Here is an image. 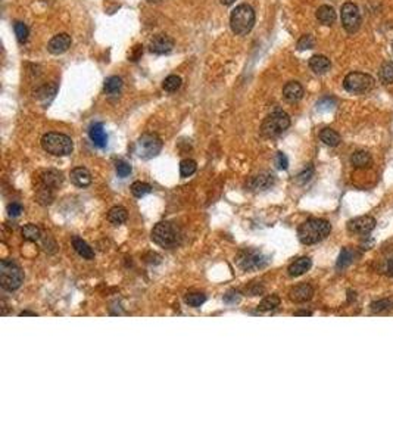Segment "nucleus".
Wrapping results in <instances>:
<instances>
[{
	"label": "nucleus",
	"mask_w": 393,
	"mask_h": 442,
	"mask_svg": "<svg viewBox=\"0 0 393 442\" xmlns=\"http://www.w3.org/2000/svg\"><path fill=\"white\" fill-rule=\"evenodd\" d=\"M331 232V226L327 220L309 218L301 224L298 230V238L303 245H314L324 241Z\"/></svg>",
	"instance_id": "1"
},
{
	"label": "nucleus",
	"mask_w": 393,
	"mask_h": 442,
	"mask_svg": "<svg viewBox=\"0 0 393 442\" xmlns=\"http://www.w3.org/2000/svg\"><path fill=\"white\" fill-rule=\"evenodd\" d=\"M255 25V11L252 6L242 3L231 11L230 27L236 36H246Z\"/></svg>",
	"instance_id": "2"
},
{
	"label": "nucleus",
	"mask_w": 393,
	"mask_h": 442,
	"mask_svg": "<svg viewBox=\"0 0 393 442\" xmlns=\"http://www.w3.org/2000/svg\"><path fill=\"white\" fill-rule=\"evenodd\" d=\"M152 241L166 249L175 248L181 242V232L180 229L169 223V221H161L152 230Z\"/></svg>",
	"instance_id": "3"
},
{
	"label": "nucleus",
	"mask_w": 393,
	"mask_h": 442,
	"mask_svg": "<svg viewBox=\"0 0 393 442\" xmlns=\"http://www.w3.org/2000/svg\"><path fill=\"white\" fill-rule=\"evenodd\" d=\"M42 147L55 156H68L74 150V143L69 136L62 133H46L42 137Z\"/></svg>",
	"instance_id": "4"
},
{
	"label": "nucleus",
	"mask_w": 393,
	"mask_h": 442,
	"mask_svg": "<svg viewBox=\"0 0 393 442\" xmlns=\"http://www.w3.org/2000/svg\"><path fill=\"white\" fill-rule=\"evenodd\" d=\"M24 280L21 269L11 260L0 261V286L8 292L17 291Z\"/></svg>",
	"instance_id": "5"
},
{
	"label": "nucleus",
	"mask_w": 393,
	"mask_h": 442,
	"mask_svg": "<svg viewBox=\"0 0 393 442\" xmlns=\"http://www.w3.org/2000/svg\"><path fill=\"white\" fill-rule=\"evenodd\" d=\"M290 127V117L283 111L270 114L261 125V134L264 137H276L284 133Z\"/></svg>",
	"instance_id": "6"
},
{
	"label": "nucleus",
	"mask_w": 393,
	"mask_h": 442,
	"mask_svg": "<svg viewBox=\"0 0 393 442\" xmlns=\"http://www.w3.org/2000/svg\"><path fill=\"white\" fill-rule=\"evenodd\" d=\"M162 139L155 133H144L136 142V153L141 159H152L162 150Z\"/></svg>",
	"instance_id": "7"
},
{
	"label": "nucleus",
	"mask_w": 393,
	"mask_h": 442,
	"mask_svg": "<svg viewBox=\"0 0 393 442\" xmlns=\"http://www.w3.org/2000/svg\"><path fill=\"white\" fill-rule=\"evenodd\" d=\"M236 264L243 271H256L268 264V258L259 249H243L236 257Z\"/></svg>",
	"instance_id": "8"
},
{
	"label": "nucleus",
	"mask_w": 393,
	"mask_h": 442,
	"mask_svg": "<svg viewBox=\"0 0 393 442\" xmlns=\"http://www.w3.org/2000/svg\"><path fill=\"white\" fill-rule=\"evenodd\" d=\"M372 86H374V78L364 73H350L343 80L345 90L349 93H353V95L365 93V92L371 90Z\"/></svg>",
	"instance_id": "9"
},
{
	"label": "nucleus",
	"mask_w": 393,
	"mask_h": 442,
	"mask_svg": "<svg viewBox=\"0 0 393 442\" xmlns=\"http://www.w3.org/2000/svg\"><path fill=\"white\" fill-rule=\"evenodd\" d=\"M340 17H342V25L343 28L353 34L359 30L361 27V14H359V9L356 8V5L347 2L342 6V11H340Z\"/></svg>",
	"instance_id": "10"
},
{
	"label": "nucleus",
	"mask_w": 393,
	"mask_h": 442,
	"mask_svg": "<svg viewBox=\"0 0 393 442\" xmlns=\"http://www.w3.org/2000/svg\"><path fill=\"white\" fill-rule=\"evenodd\" d=\"M62 174L56 170H43L37 174V187L55 190L62 184Z\"/></svg>",
	"instance_id": "11"
},
{
	"label": "nucleus",
	"mask_w": 393,
	"mask_h": 442,
	"mask_svg": "<svg viewBox=\"0 0 393 442\" xmlns=\"http://www.w3.org/2000/svg\"><path fill=\"white\" fill-rule=\"evenodd\" d=\"M375 227V220L370 215H362L350 220L347 223V229L352 233L358 235H368L372 229Z\"/></svg>",
	"instance_id": "12"
},
{
	"label": "nucleus",
	"mask_w": 393,
	"mask_h": 442,
	"mask_svg": "<svg viewBox=\"0 0 393 442\" xmlns=\"http://www.w3.org/2000/svg\"><path fill=\"white\" fill-rule=\"evenodd\" d=\"M149 48H150V52H153L156 55H165L174 49V40L166 34H156L150 40Z\"/></svg>",
	"instance_id": "13"
},
{
	"label": "nucleus",
	"mask_w": 393,
	"mask_h": 442,
	"mask_svg": "<svg viewBox=\"0 0 393 442\" xmlns=\"http://www.w3.org/2000/svg\"><path fill=\"white\" fill-rule=\"evenodd\" d=\"M274 181H276V177L271 172H261V174L254 175L248 181L246 187L252 192H262V190L270 189L274 184Z\"/></svg>",
	"instance_id": "14"
},
{
	"label": "nucleus",
	"mask_w": 393,
	"mask_h": 442,
	"mask_svg": "<svg viewBox=\"0 0 393 442\" xmlns=\"http://www.w3.org/2000/svg\"><path fill=\"white\" fill-rule=\"evenodd\" d=\"M71 42H72L71 36H68L67 33L58 34V36L52 37L50 42L47 43V50L52 55H62V53H65L69 49Z\"/></svg>",
	"instance_id": "15"
},
{
	"label": "nucleus",
	"mask_w": 393,
	"mask_h": 442,
	"mask_svg": "<svg viewBox=\"0 0 393 442\" xmlns=\"http://www.w3.org/2000/svg\"><path fill=\"white\" fill-rule=\"evenodd\" d=\"M89 137L97 147H105L108 145V134L103 128L102 123H94L89 128Z\"/></svg>",
	"instance_id": "16"
},
{
	"label": "nucleus",
	"mask_w": 393,
	"mask_h": 442,
	"mask_svg": "<svg viewBox=\"0 0 393 442\" xmlns=\"http://www.w3.org/2000/svg\"><path fill=\"white\" fill-rule=\"evenodd\" d=\"M314 295V289L311 285L308 283H302V285H298L295 286L290 292H289V298L293 301V302H306L312 298Z\"/></svg>",
	"instance_id": "17"
},
{
	"label": "nucleus",
	"mask_w": 393,
	"mask_h": 442,
	"mask_svg": "<svg viewBox=\"0 0 393 442\" xmlns=\"http://www.w3.org/2000/svg\"><path fill=\"white\" fill-rule=\"evenodd\" d=\"M305 92L303 87L301 86V83L298 81H289L284 87H283V96L287 102H298L303 98Z\"/></svg>",
	"instance_id": "18"
},
{
	"label": "nucleus",
	"mask_w": 393,
	"mask_h": 442,
	"mask_svg": "<svg viewBox=\"0 0 393 442\" xmlns=\"http://www.w3.org/2000/svg\"><path fill=\"white\" fill-rule=\"evenodd\" d=\"M71 181L78 187H87L92 184V174L84 167H77L71 171Z\"/></svg>",
	"instance_id": "19"
},
{
	"label": "nucleus",
	"mask_w": 393,
	"mask_h": 442,
	"mask_svg": "<svg viewBox=\"0 0 393 442\" xmlns=\"http://www.w3.org/2000/svg\"><path fill=\"white\" fill-rule=\"evenodd\" d=\"M311 266H312V261H311V258H308V257H302V258H298L296 261H293L290 266H289V274L292 276V277H298V276H302V274H305L309 269H311Z\"/></svg>",
	"instance_id": "20"
},
{
	"label": "nucleus",
	"mask_w": 393,
	"mask_h": 442,
	"mask_svg": "<svg viewBox=\"0 0 393 442\" xmlns=\"http://www.w3.org/2000/svg\"><path fill=\"white\" fill-rule=\"evenodd\" d=\"M331 62L327 56L324 55H314L309 59V68L315 73V74H324L330 70Z\"/></svg>",
	"instance_id": "21"
},
{
	"label": "nucleus",
	"mask_w": 393,
	"mask_h": 442,
	"mask_svg": "<svg viewBox=\"0 0 393 442\" xmlns=\"http://www.w3.org/2000/svg\"><path fill=\"white\" fill-rule=\"evenodd\" d=\"M127 218H128V214H127V209L124 206H114L108 212V220H109V223L114 224V226L124 224L127 221Z\"/></svg>",
	"instance_id": "22"
},
{
	"label": "nucleus",
	"mask_w": 393,
	"mask_h": 442,
	"mask_svg": "<svg viewBox=\"0 0 393 442\" xmlns=\"http://www.w3.org/2000/svg\"><path fill=\"white\" fill-rule=\"evenodd\" d=\"M317 20L324 25H331L336 21V11L328 5H323L317 9Z\"/></svg>",
	"instance_id": "23"
},
{
	"label": "nucleus",
	"mask_w": 393,
	"mask_h": 442,
	"mask_svg": "<svg viewBox=\"0 0 393 442\" xmlns=\"http://www.w3.org/2000/svg\"><path fill=\"white\" fill-rule=\"evenodd\" d=\"M72 246H74L75 252H77L80 257H83L84 260H93V258H94L93 249H92L90 245H89L87 242H84L83 239L74 238V239H72Z\"/></svg>",
	"instance_id": "24"
},
{
	"label": "nucleus",
	"mask_w": 393,
	"mask_h": 442,
	"mask_svg": "<svg viewBox=\"0 0 393 442\" xmlns=\"http://www.w3.org/2000/svg\"><path fill=\"white\" fill-rule=\"evenodd\" d=\"M320 139H321L323 143H325L327 146H331V147L339 146V143L342 142L340 134H339L336 130L328 128V127H327V128H323V130L320 131Z\"/></svg>",
	"instance_id": "25"
},
{
	"label": "nucleus",
	"mask_w": 393,
	"mask_h": 442,
	"mask_svg": "<svg viewBox=\"0 0 393 442\" xmlns=\"http://www.w3.org/2000/svg\"><path fill=\"white\" fill-rule=\"evenodd\" d=\"M350 162L355 168H368L372 162L371 155L365 150H356L352 156H350Z\"/></svg>",
	"instance_id": "26"
},
{
	"label": "nucleus",
	"mask_w": 393,
	"mask_h": 442,
	"mask_svg": "<svg viewBox=\"0 0 393 442\" xmlns=\"http://www.w3.org/2000/svg\"><path fill=\"white\" fill-rule=\"evenodd\" d=\"M23 238L28 242H37L42 238V230L36 224H27L23 227Z\"/></svg>",
	"instance_id": "27"
},
{
	"label": "nucleus",
	"mask_w": 393,
	"mask_h": 442,
	"mask_svg": "<svg viewBox=\"0 0 393 442\" xmlns=\"http://www.w3.org/2000/svg\"><path fill=\"white\" fill-rule=\"evenodd\" d=\"M162 87H163L165 92H169V93L177 92V90L181 87V77H180V75H175V74L168 75V77L163 80Z\"/></svg>",
	"instance_id": "28"
},
{
	"label": "nucleus",
	"mask_w": 393,
	"mask_h": 442,
	"mask_svg": "<svg viewBox=\"0 0 393 442\" xmlns=\"http://www.w3.org/2000/svg\"><path fill=\"white\" fill-rule=\"evenodd\" d=\"M378 77L383 84H392L393 83V64L392 62L383 64V67L380 68Z\"/></svg>",
	"instance_id": "29"
},
{
	"label": "nucleus",
	"mask_w": 393,
	"mask_h": 442,
	"mask_svg": "<svg viewBox=\"0 0 393 442\" xmlns=\"http://www.w3.org/2000/svg\"><path fill=\"white\" fill-rule=\"evenodd\" d=\"M205 301H207V295L202 292H190L185 295V302L193 308H199Z\"/></svg>",
	"instance_id": "30"
},
{
	"label": "nucleus",
	"mask_w": 393,
	"mask_h": 442,
	"mask_svg": "<svg viewBox=\"0 0 393 442\" xmlns=\"http://www.w3.org/2000/svg\"><path fill=\"white\" fill-rule=\"evenodd\" d=\"M198 170V164L193 159H183L180 162V175L181 177H190L191 174L196 172Z\"/></svg>",
	"instance_id": "31"
},
{
	"label": "nucleus",
	"mask_w": 393,
	"mask_h": 442,
	"mask_svg": "<svg viewBox=\"0 0 393 442\" xmlns=\"http://www.w3.org/2000/svg\"><path fill=\"white\" fill-rule=\"evenodd\" d=\"M14 31H15V36L18 39L20 43H27L28 42V36H30V30L28 27L21 23V21H15L14 24Z\"/></svg>",
	"instance_id": "32"
},
{
	"label": "nucleus",
	"mask_w": 393,
	"mask_h": 442,
	"mask_svg": "<svg viewBox=\"0 0 393 442\" xmlns=\"http://www.w3.org/2000/svg\"><path fill=\"white\" fill-rule=\"evenodd\" d=\"M121 87H122V80L118 75H112V77L106 78V81H105V92L109 95L119 92Z\"/></svg>",
	"instance_id": "33"
},
{
	"label": "nucleus",
	"mask_w": 393,
	"mask_h": 442,
	"mask_svg": "<svg viewBox=\"0 0 393 442\" xmlns=\"http://www.w3.org/2000/svg\"><path fill=\"white\" fill-rule=\"evenodd\" d=\"M278 305H280V298L277 295H270L259 302L258 308L261 311H271V310H276Z\"/></svg>",
	"instance_id": "34"
},
{
	"label": "nucleus",
	"mask_w": 393,
	"mask_h": 442,
	"mask_svg": "<svg viewBox=\"0 0 393 442\" xmlns=\"http://www.w3.org/2000/svg\"><path fill=\"white\" fill-rule=\"evenodd\" d=\"M353 257H355L353 251L349 249V248H345V249L340 252V255H339V260H337V269H346V267L353 261Z\"/></svg>",
	"instance_id": "35"
},
{
	"label": "nucleus",
	"mask_w": 393,
	"mask_h": 442,
	"mask_svg": "<svg viewBox=\"0 0 393 442\" xmlns=\"http://www.w3.org/2000/svg\"><path fill=\"white\" fill-rule=\"evenodd\" d=\"M152 192V187L147 184V183H143V181H134L131 184V193L136 196V197H141L147 193Z\"/></svg>",
	"instance_id": "36"
},
{
	"label": "nucleus",
	"mask_w": 393,
	"mask_h": 442,
	"mask_svg": "<svg viewBox=\"0 0 393 442\" xmlns=\"http://www.w3.org/2000/svg\"><path fill=\"white\" fill-rule=\"evenodd\" d=\"M56 90H58V84H56V83H52V84H46V86H43V87H42L40 90H37L36 96H37L39 99H46L47 96L53 98V96L56 95Z\"/></svg>",
	"instance_id": "37"
},
{
	"label": "nucleus",
	"mask_w": 393,
	"mask_h": 442,
	"mask_svg": "<svg viewBox=\"0 0 393 442\" xmlns=\"http://www.w3.org/2000/svg\"><path fill=\"white\" fill-rule=\"evenodd\" d=\"M314 46H315V39L311 34H305L298 40V49L299 50H308V49H312Z\"/></svg>",
	"instance_id": "38"
},
{
	"label": "nucleus",
	"mask_w": 393,
	"mask_h": 442,
	"mask_svg": "<svg viewBox=\"0 0 393 442\" xmlns=\"http://www.w3.org/2000/svg\"><path fill=\"white\" fill-rule=\"evenodd\" d=\"M115 168H116V174L121 178H125V177H128L131 174V165L128 162H125V161H118L116 165H115Z\"/></svg>",
	"instance_id": "39"
},
{
	"label": "nucleus",
	"mask_w": 393,
	"mask_h": 442,
	"mask_svg": "<svg viewBox=\"0 0 393 442\" xmlns=\"http://www.w3.org/2000/svg\"><path fill=\"white\" fill-rule=\"evenodd\" d=\"M389 308H393V302L389 301V299H381V301H375V302L371 304V310L374 313L384 311V310H389Z\"/></svg>",
	"instance_id": "40"
},
{
	"label": "nucleus",
	"mask_w": 393,
	"mask_h": 442,
	"mask_svg": "<svg viewBox=\"0 0 393 442\" xmlns=\"http://www.w3.org/2000/svg\"><path fill=\"white\" fill-rule=\"evenodd\" d=\"M314 175V167H308V168H305L301 174H298V177H296V181L299 183V184H305V183H308L309 180H311V177Z\"/></svg>",
	"instance_id": "41"
},
{
	"label": "nucleus",
	"mask_w": 393,
	"mask_h": 442,
	"mask_svg": "<svg viewBox=\"0 0 393 442\" xmlns=\"http://www.w3.org/2000/svg\"><path fill=\"white\" fill-rule=\"evenodd\" d=\"M262 292H264V286L261 283H251L245 289V294L249 296H256V295H261Z\"/></svg>",
	"instance_id": "42"
},
{
	"label": "nucleus",
	"mask_w": 393,
	"mask_h": 442,
	"mask_svg": "<svg viewBox=\"0 0 393 442\" xmlns=\"http://www.w3.org/2000/svg\"><path fill=\"white\" fill-rule=\"evenodd\" d=\"M276 165H277L278 170H287L289 159H287V156L283 152H277V155H276Z\"/></svg>",
	"instance_id": "43"
},
{
	"label": "nucleus",
	"mask_w": 393,
	"mask_h": 442,
	"mask_svg": "<svg viewBox=\"0 0 393 442\" xmlns=\"http://www.w3.org/2000/svg\"><path fill=\"white\" fill-rule=\"evenodd\" d=\"M23 211H24V208H23V205L18 203V202H12V203L8 206V214H9V217H20V215L23 214Z\"/></svg>",
	"instance_id": "44"
},
{
	"label": "nucleus",
	"mask_w": 393,
	"mask_h": 442,
	"mask_svg": "<svg viewBox=\"0 0 393 442\" xmlns=\"http://www.w3.org/2000/svg\"><path fill=\"white\" fill-rule=\"evenodd\" d=\"M240 301V294L237 291H229L224 295V302L227 304H237Z\"/></svg>",
	"instance_id": "45"
},
{
	"label": "nucleus",
	"mask_w": 393,
	"mask_h": 442,
	"mask_svg": "<svg viewBox=\"0 0 393 442\" xmlns=\"http://www.w3.org/2000/svg\"><path fill=\"white\" fill-rule=\"evenodd\" d=\"M141 53H143V49H141V46H140V45L134 46V53H131V55H130L131 61H137V59L141 56Z\"/></svg>",
	"instance_id": "46"
},
{
	"label": "nucleus",
	"mask_w": 393,
	"mask_h": 442,
	"mask_svg": "<svg viewBox=\"0 0 393 442\" xmlns=\"http://www.w3.org/2000/svg\"><path fill=\"white\" fill-rule=\"evenodd\" d=\"M387 271H389V274L390 276H393V258L389 261V264H387Z\"/></svg>",
	"instance_id": "47"
},
{
	"label": "nucleus",
	"mask_w": 393,
	"mask_h": 442,
	"mask_svg": "<svg viewBox=\"0 0 393 442\" xmlns=\"http://www.w3.org/2000/svg\"><path fill=\"white\" fill-rule=\"evenodd\" d=\"M220 2H221L224 6H230V5H233V3L236 2V0H220Z\"/></svg>",
	"instance_id": "48"
},
{
	"label": "nucleus",
	"mask_w": 393,
	"mask_h": 442,
	"mask_svg": "<svg viewBox=\"0 0 393 442\" xmlns=\"http://www.w3.org/2000/svg\"><path fill=\"white\" fill-rule=\"evenodd\" d=\"M20 316H21V317H24V316H31V317H36L37 314H36V313H33V311H23Z\"/></svg>",
	"instance_id": "49"
},
{
	"label": "nucleus",
	"mask_w": 393,
	"mask_h": 442,
	"mask_svg": "<svg viewBox=\"0 0 393 442\" xmlns=\"http://www.w3.org/2000/svg\"><path fill=\"white\" fill-rule=\"evenodd\" d=\"M295 316H312L311 311H296Z\"/></svg>",
	"instance_id": "50"
}]
</instances>
